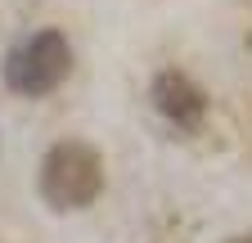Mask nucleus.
<instances>
[{"label":"nucleus","instance_id":"obj_4","mask_svg":"<svg viewBox=\"0 0 252 243\" xmlns=\"http://www.w3.org/2000/svg\"><path fill=\"white\" fill-rule=\"evenodd\" d=\"M225 243H252V239H225Z\"/></svg>","mask_w":252,"mask_h":243},{"label":"nucleus","instance_id":"obj_1","mask_svg":"<svg viewBox=\"0 0 252 243\" xmlns=\"http://www.w3.org/2000/svg\"><path fill=\"white\" fill-rule=\"evenodd\" d=\"M36 189L54 212H81L104 194V158L86 140H59L41 158Z\"/></svg>","mask_w":252,"mask_h":243},{"label":"nucleus","instance_id":"obj_3","mask_svg":"<svg viewBox=\"0 0 252 243\" xmlns=\"http://www.w3.org/2000/svg\"><path fill=\"white\" fill-rule=\"evenodd\" d=\"M153 108L162 113L171 126L194 131L198 122H203V113H207V95L185 72H158L153 77Z\"/></svg>","mask_w":252,"mask_h":243},{"label":"nucleus","instance_id":"obj_2","mask_svg":"<svg viewBox=\"0 0 252 243\" xmlns=\"http://www.w3.org/2000/svg\"><path fill=\"white\" fill-rule=\"evenodd\" d=\"M72 72V45L63 32L45 27V32L23 36L9 54H5V86L23 99H41L68 81Z\"/></svg>","mask_w":252,"mask_h":243}]
</instances>
